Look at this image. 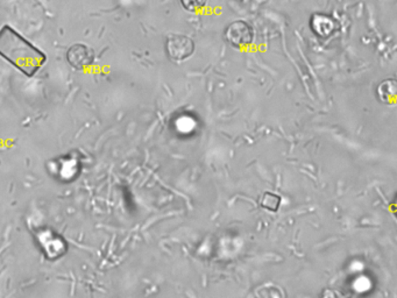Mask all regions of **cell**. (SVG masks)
Wrapping results in <instances>:
<instances>
[{
    "mask_svg": "<svg viewBox=\"0 0 397 298\" xmlns=\"http://www.w3.org/2000/svg\"><path fill=\"white\" fill-rule=\"evenodd\" d=\"M312 33L319 39H330L340 31L339 21L326 13L312 14L310 19Z\"/></svg>",
    "mask_w": 397,
    "mask_h": 298,
    "instance_id": "5b68a950",
    "label": "cell"
},
{
    "mask_svg": "<svg viewBox=\"0 0 397 298\" xmlns=\"http://www.w3.org/2000/svg\"><path fill=\"white\" fill-rule=\"evenodd\" d=\"M377 98L384 105H395L397 98V81L394 79H387L377 86Z\"/></svg>",
    "mask_w": 397,
    "mask_h": 298,
    "instance_id": "52a82bcc",
    "label": "cell"
},
{
    "mask_svg": "<svg viewBox=\"0 0 397 298\" xmlns=\"http://www.w3.org/2000/svg\"><path fill=\"white\" fill-rule=\"evenodd\" d=\"M225 40L233 48L241 49L250 47L254 41V29L248 22L236 20L225 29Z\"/></svg>",
    "mask_w": 397,
    "mask_h": 298,
    "instance_id": "7a4b0ae2",
    "label": "cell"
},
{
    "mask_svg": "<svg viewBox=\"0 0 397 298\" xmlns=\"http://www.w3.org/2000/svg\"><path fill=\"white\" fill-rule=\"evenodd\" d=\"M281 197L278 194L271 191L264 192L259 201L261 208L267 210L269 212H278L281 206Z\"/></svg>",
    "mask_w": 397,
    "mask_h": 298,
    "instance_id": "9c48e42d",
    "label": "cell"
},
{
    "mask_svg": "<svg viewBox=\"0 0 397 298\" xmlns=\"http://www.w3.org/2000/svg\"><path fill=\"white\" fill-rule=\"evenodd\" d=\"M0 56L27 77H33L47 61L45 53L8 25L0 29Z\"/></svg>",
    "mask_w": 397,
    "mask_h": 298,
    "instance_id": "6da1fadb",
    "label": "cell"
},
{
    "mask_svg": "<svg viewBox=\"0 0 397 298\" xmlns=\"http://www.w3.org/2000/svg\"><path fill=\"white\" fill-rule=\"evenodd\" d=\"M36 238L42 252L48 260H58L68 250V245L65 243V240L48 229L39 231Z\"/></svg>",
    "mask_w": 397,
    "mask_h": 298,
    "instance_id": "277c9868",
    "label": "cell"
},
{
    "mask_svg": "<svg viewBox=\"0 0 397 298\" xmlns=\"http://www.w3.org/2000/svg\"><path fill=\"white\" fill-rule=\"evenodd\" d=\"M181 5L185 11L196 13L199 11L204 10L208 4V0H180Z\"/></svg>",
    "mask_w": 397,
    "mask_h": 298,
    "instance_id": "8fae6325",
    "label": "cell"
},
{
    "mask_svg": "<svg viewBox=\"0 0 397 298\" xmlns=\"http://www.w3.org/2000/svg\"><path fill=\"white\" fill-rule=\"evenodd\" d=\"M56 175L63 181L75 179L79 170V163L75 158H65L55 162Z\"/></svg>",
    "mask_w": 397,
    "mask_h": 298,
    "instance_id": "ba28073f",
    "label": "cell"
},
{
    "mask_svg": "<svg viewBox=\"0 0 397 298\" xmlns=\"http://www.w3.org/2000/svg\"><path fill=\"white\" fill-rule=\"evenodd\" d=\"M254 296H257V297H273L278 298L283 297L284 292H282V289L278 285H264L262 287H259L254 292Z\"/></svg>",
    "mask_w": 397,
    "mask_h": 298,
    "instance_id": "30bf717a",
    "label": "cell"
},
{
    "mask_svg": "<svg viewBox=\"0 0 397 298\" xmlns=\"http://www.w3.org/2000/svg\"><path fill=\"white\" fill-rule=\"evenodd\" d=\"M195 42L183 34H171L166 40V52L174 62H183L190 59L195 53Z\"/></svg>",
    "mask_w": 397,
    "mask_h": 298,
    "instance_id": "3957f363",
    "label": "cell"
},
{
    "mask_svg": "<svg viewBox=\"0 0 397 298\" xmlns=\"http://www.w3.org/2000/svg\"><path fill=\"white\" fill-rule=\"evenodd\" d=\"M67 61L72 68L83 70L95 62V52L89 46L76 43L68 49Z\"/></svg>",
    "mask_w": 397,
    "mask_h": 298,
    "instance_id": "8992f818",
    "label": "cell"
}]
</instances>
